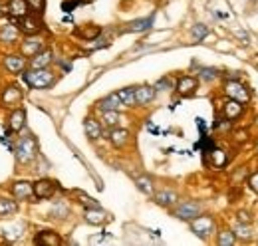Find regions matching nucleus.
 <instances>
[{
    "mask_svg": "<svg viewBox=\"0 0 258 246\" xmlns=\"http://www.w3.org/2000/svg\"><path fill=\"white\" fill-rule=\"evenodd\" d=\"M24 82L34 90H48L56 84V74L50 68H30L24 72Z\"/></svg>",
    "mask_w": 258,
    "mask_h": 246,
    "instance_id": "obj_1",
    "label": "nucleus"
},
{
    "mask_svg": "<svg viewBox=\"0 0 258 246\" xmlns=\"http://www.w3.org/2000/svg\"><path fill=\"white\" fill-rule=\"evenodd\" d=\"M14 155H16V161L26 165L36 159L38 155V143H36V137L34 135H24L18 139L16 147H14Z\"/></svg>",
    "mask_w": 258,
    "mask_h": 246,
    "instance_id": "obj_2",
    "label": "nucleus"
},
{
    "mask_svg": "<svg viewBox=\"0 0 258 246\" xmlns=\"http://www.w3.org/2000/svg\"><path fill=\"white\" fill-rule=\"evenodd\" d=\"M18 30H22L26 36H38L44 30V22L40 18V14H26L22 18H18Z\"/></svg>",
    "mask_w": 258,
    "mask_h": 246,
    "instance_id": "obj_3",
    "label": "nucleus"
},
{
    "mask_svg": "<svg viewBox=\"0 0 258 246\" xmlns=\"http://www.w3.org/2000/svg\"><path fill=\"white\" fill-rule=\"evenodd\" d=\"M191 230H193L197 236H201V238H209L213 232H215V220L211 218V216L207 215H199L197 218L191 220Z\"/></svg>",
    "mask_w": 258,
    "mask_h": 246,
    "instance_id": "obj_4",
    "label": "nucleus"
},
{
    "mask_svg": "<svg viewBox=\"0 0 258 246\" xmlns=\"http://www.w3.org/2000/svg\"><path fill=\"white\" fill-rule=\"evenodd\" d=\"M225 93L230 99H238L240 103H246L250 99V92L244 84H240L238 80H228L225 84Z\"/></svg>",
    "mask_w": 258,
    "mask_h": 246,
    "instance_id": "obj_5",
    "label": "nucleus"
},
{
    "mask_svg": "<svg viewBox=\"0 0 258 246\" xmlns=\"http://www.w3.org/2000/svg\"><path fill=\"white\" fill-rule=\"evenodd\" d=\"M173 215L177 216V218H181V220H193L197 216L201 215V205L199 203H195V201H185V203H181L175 211H173Z\"/></svg>",
    "mask_w": 258,
    "mask_h": 246,
    "instance_id": "obj_6",
    "label": "nucleus"
},
{
    "mask_svg": "<svg viewBox=\"0 0 258 246\" xmlns=\"http://www.w3.org/2000/svg\"><path fill=\"white\" fill-rule=\"evenodd\" d=\"M34 184V197L36 199H52L58 191V183L52 179H40Z\"/></svg>",
    "mask_w": 258,
    "mask_h": 246,
    "instance_id": "obj_7",
    "label": "nucleus"
},
{
    "mask_svg": "<svg viewBox=\"0 0 258 246\" xmlns=\"http://www.w3.org/2000/svg\"><path fill=\"white\" fill-rule=\"evenodd\" d=\"M12 195L18 201H30L34 197V184L28 181H14L12 183Z\"/></svg>",
    "mask_w": 258,
    "mask_h": 246,
    "instance_id": "obj_8",
    "label": "nucleus"
},
{
    "mask_svg": "<svg viewBox=\"0 0 258 246\" xmlns=\"http://www.w3.org/2000/svg\"><path fill=\"white\" fill-rule=\"evenodd\" d=\"M107 137H109V143L115 149H123L129 143V131L123 129V127H111V131H109Z\"/></svg>",
    "mask_w": 258,
    "mask_h": 246,
    "instance_id": "obj_9",
    "label": "nucleus"
},
{
    "mask_svg": "<svg viewBox=\"0 0 258 246\" xmlns=\"http://www.w3.org/2000/svg\"><path fill=\"white\" fill-rule=\"evenodd\" d=\"M4 68L10 72V74H20L26 70V56L22 54H10L4 58Z\"/></svg>",
    "mask_w": 258,
    "mask_h": 246,
    "instance_id": "obj_10",
    "label": "nucleus"
},
{
    "mask_svg": "<svg viewBox=\"0 0 258 246\" xmlns=\"http://www.w3.org/2000/svg\"><path fill=\"white\" fill-rule=\"evenodd\" d=\"M197 78L193 76H181L179 80H177V86H175V90L181 93L183 97H187V95H193L195 90H197Z\"/></svg>",
    "mask_w": 258,
    "mask_h": 246,
    "instance_id": "obj_11",
    "label": "nucleus"
},
{
    "mask_svg": "<svg viewBox=\"0 0 258 246\" xmlns=\"http://www.w3.org/2000/svg\"><path fill=\"white\" fill-rule=\"evenodd\" d=\"M223 111H225V117L226 119H238L242 113H244V103H240L238 99H226L225 107H223Z\"/></svg>",
    "mask_w": 258,
    "mask_h": 246,
    "instance_id": "obj_12",
    "label": "nucleus"
},
{
    "mask_svg": "<svg viewBox=\"0 0 258 246\" xmlns=\"http://www.w3.org/2000/svg\"><path fill=\"white\" fill-rule=\"evenodd\" d=\"M84 216H86V222L96 224V226H99V224H105V222L109 220V215H107L105 211H101L99 207H90V209H86Z\"/></svg>",
    "mask_w": 258,
    "mask_h": 246,
    "instance_id": "obj_13",
    "label": "nucleus"
},
{
    "mask_svg": "<svg viewBox=\"0 0 258 246\" xmlns=\"http://www.w3.org/2000/svg\"><path fill=\"white\" fill-rule=\"evenodd\" d=\"M155 86H139L135 88V99H137V105H147L155 99Z\"/></svg>",
    "mask_w": 258,
    "mask_h": 246,
    "instance_id": "obj_14",
    "label": "nucleus"
},
{
    "mask_svg": "<svg viewBox=\"0 0 258 246\" xmlns=\"http://www.w3.org/2000/svg\"><path fill=\"white\" fill-rule=\"evenodd\" d=\"M153 201H155L159 207L169 209V207H173V205L179 201V197H177V193H175V191L165 189V191H159V193H155V195H153Z\"/></svg>",
    "mask_w": 258,
    "mask_h": 246,
    "instance_id": "obj_15",
    "label": "nucleus"
},
{
    "mask_svg": "<svg viewBox=\"0 0 258 246\" xmlns=\"http://www.w3.org/2000/svg\"><path fill=\"white\" fill-rule=\"evenodd\" d=\"M6 12L10 16H14V18H22V16H26L30 12V8H28V2L26 0H8Z\"/></svg>",
    "mask_w": 258,
    "mask_h": 246,
    "instance_id": "obj_16",
    "label": "nucleus"
},
{
    "mask_svg": "<svg viewBox=\"0 0 258 246\" xmlns=\"http://www.w3.org/2000/svg\"><path fill=\"white\" fill-rule=\"evenodd\" d=\"M40 50H44V42H42V38L28 36V40L22 42V56H26V58H32L34 54H38Z\"/></svg>",
    "mask_w": 258,
    "mask_h": 246,
    "instance_id": "obj_17",
    "label": "nucleus"
},
{
    "mask_svg": "<svg viewBox=\"0 0 258 246\" xmlns=\"http://www.w3.org/2000/svg\"><path fill=\"white\" fill-rule=\"evenodd\" d=\"M2 101H4L8 107H16V105H20V101H22V90H18L16 86H8V88H4V92H2Z\"/></svg>",
    "mask_w": 258,
    "mask_h": 246,
    "instance_id": "obj_18",
    "label": "nucleus"
},
{
    "mask_svg": "<svg viewBox=\"0 0 258 246\" xmlns=\"http://www.w3.org/2000/svg\"><path fill=\"white\" fill-rule=\"evenodd\" d=\"M96 107L99 111H111V109H119V107H123V103H121V99H119V95L117 92L115 93H109L107 97H103V99H99L96 103Z\"/></svg>",
    "mask_w": 258,
    "mask_h": 246,
    "instance_id": "obj_19",
    "label": "nucleus"
},
{
    "mask_svg": "<svg viewBox=\"0 0 258 246\" xmlns=\"http://www.w3.org/2000/svg\"><path fill=\"white\" fill-rule=\"evenodd\" d=\"M24 125H26V111L18 107V109H14V111L10 113L8 129H10V131H14V133H18V131H22V129H24Z\"/></svg>",
    "mask_w": 258,
    "mask_h": 246,
    "instance_id": "obj_20",
    "label": "nucleus"
},
{
    "mask_svg": "<svg viewBox=\"0 0 258 246\" xmlns=\"http://www.w3.org/2000/svg\"><path fill=\"white\" fill-rule=\"evenodd\" d=\"M52 60H54V52L44 48L30 58V68H48L52 64Z\"/></svg>",
    "mask_w": 258,
    "mask_h": 246,
    "instance_id": "obj_21",
    "label": "nucleus"
},
{
    "mask_svg": "<svg viewBox=\"0 0 258 246\" xmlns=\"http://www.w3.org/2000/svg\"><path fill=\"white\" fill-rule=\"evenodd\" d=\"M84 131H86V135H88L90 141H97V139L101 137V133H103V127H101V123L96 121L94 117H86V121H84Z\"/></svg>",
    "mask_w": 258,
    "mask_h": 246,
    "instance_id": "obj_22",
    "label": "nucleus"
},
{
    "mask_svg": "<svg viewBox=\"0 0 258 246\" xmlns=\"http://www.w3.org/2000/svg\"><path fill=\"white\" fill-rule=\"evenodd\" d=\"M34 242L36 244H46V246H58L62 244V238L56 232H52V230H42V232H38L34 236Z\"/></svg>",
    "mask_w": 258,
    "mask_h": 246,
    "instance_id": "obj_23",
    "label": "nucleus"
},
{
    "mask_svg": "<svg viewBox=\"0 0 258 246\" xmlns=\"http://www.w3.org/2000/svg\"><path fill=\"white\" fill-rule=\"evenodd\" d=\"M153 26V18H141V20H133L121 28V34H129V32H145Z\"/></svg>",
    "mask_w": 258,
    "mask_h": 246,
    "instance_id": "obj_24",
    "label": "nucleus"
},
{
    "mask_svg": "<svg viewBox=\"0 0 258 246\" xmlns=\"http://www.w3.org/2000/svg\"><path fill=\"white\" fill-rule=\"evenodd\" d=\"M18 40V28L14 24H6L0 28V42L2 44H14Z\"/></svg>",
    "mask_w": 258,
    "mask_h": 246,
    "instance_id": "obj_25",
    "label": "nucleus"
},
{
    "mask_svg": "<svg viewBox=\"0 0 258 246\" xmlns=\"http://www.w3.org/2000/svg\"><path fill=\"white\" fill-rule=\"evenodd\" d=\"M18 213V203L12 201V199H6V197H0V218L10 215H16Z\"/></svg>",
    "mask_w": 258,
    "mask_h": 246,
    "instance_id": "obj_26",
    "label": "nucleus"
},
{
    "mask_svg": "<svg viewBox=\"0 0 258 246\" xmlns=\"http://www.w3.org/2000/svg\"><path fill=\"white\" fill-rule=\"evenodd\" d=\"M123 107H135L137 105V99H135V88H123L117 92Z\"/></svg>",
    "mask_w": 258,
    "mask_h": 246,
    "instance_id": "obj_27",
    "label": "nucleus"
},
{
    "mask_svg": "<svg viewBox=\"0 0 258 246\" xmlns=\"http://www.w3.org/2000/svg\"><path fill=\"white\" fill-rule=\"evenodd\" d=\"M135 184H137V189H139L143 195H153V193H155L153 179H151V177H147V175H141V177H137V179H135Z\"/></svg>",
    "mask_w": 258,
    "mask_h": 246,
    "instance_id": "obj_28",
    "label": "nucleus"
},
{
    "mask_svg": "<svg viewBox=\"0 0 258 246\" xmlns=\"http://www.w3.org/2000/svg\"><path fill=\"white\" fill-rule=\"evenodd\" d=\"M234 236L236 238H242V240H248L252 236V228H250V222H236V226L232 228Z\"/></svg>",
    "mask_w": 258,
    "mask_h": 246,
    "instance_id": "obj_29",
    "label": "nucleus"
},
{
    "mask_svg": "<svg viewBox=\"0 0 258 246\" xmlns=\"http://www.w3.org/2000/svg\"><path fill=\"white\" fill-rule=\"evenodd\" d=\"M101 121L105 127H117V123L121 121L117 109H111V111H101Z\"/></svg>",
    "mask_w": 258,
    "mask_h": 246,
    "instance_id": "obj_30",
    "label": "nucleus"
},
{
    "mask_svg": "<svg viewBox=\"0 0 258 246\" xmlns=\"http://www.w3.org/2000/svg\"><path fill=\"white\" fill-rule=\"evenodd\" d=\"M234 242H236V236H234V232H232V230L225 228V230H221V232H219L217 244H221V246H232Z\"/></svg>",
    "mask_w": 258,
    "mask_h": 246,
    "instance_id": "obj_31",
    "label": "nucleus"
},
{
    "mask_svg": "<svg viewBox=\"0 0 258 246\" xmlns=\"http://www.w3.org/2000/svg\"><path fill=\"white\" fill-rule=\"evenodd\" d=\"M221 74H219V70H215V68H201L199 70V78L203 80V82H213V80H217Z\"/></svg>",
    "mask_w": 258,
    "mask_h": 246,
    "instance_id": "obj_32",
    "label": "nucleus"
},
{
    "mask_svg": "<svg viewBox=\"0 0 258 246\" xmlns=\"http://www.w3.org/2000/svg\"><path fill=\"white\" fill-rule=\"evenodd\" d=\"M191 36H193V40H197V42H203V40L209 36V26H205V24H195L193 30H191Z\"/></svg>",
    "mask_w": 258,
    "mask_h": 246,
    "instance_id": "obj_33",
    "label": "nucleus"
},
{
    "mask_svg": "<svg viewBox=\"0 0 258 246\" xmlns=\"http://www.w3.org/2000/svg\"><path fill=\"white\" fill-rule=\"evenodd\" d=\"M28 2V8L32 10L34 14H44V10H46V0H26Z\"/></svg>",
    "mask_w": 258,
    "mask_h": 246,
    "instance_id": "obj_34",
    "label": "nucleus"
},
{
    "mask_svg": "<svg viewBox=\"0 0 258 246\" xmlns=\"http://www.w3.org/2000/svg\"><path fill=\"white\" fill-rule=\"evenodd\" d=\"M209 155H213V165H215V167H223V165L226 163L225 151H221V149H217V147H215Z\"/></svg>",
    "mask_w": 258,
    "mask_h": 246,
    "instance_id": "obj_35",
    "label": "nucleus"
},
{
    "mask_svg": "<svg viewBox=\"0 0 258 246\" xmlns=\"http://www.w3.org/2000/svg\"><path fill=\"white\" fill-rule=\"evenodd\" d=\"M22 226L18 224V226H10V228H2V234L6 236V238H10V240H14V238H18L20 234H22Z\"/></svg>",
    "mask_w": 258,
    "mask_h": 246,
    "instance_id": "obj_36",
    "label": "nucleus"
},
{
    "mask_svg": "<svg viewBox=\"0 0 258 246\" xmlns=\"http://www.w3.org/2000/svg\"><path fill=\"white\" fill-rule=\"evenodd\" d=\"M52 216H56V218L68 216V207H66V205H56V207L52 209Z\"/></svg>",
    "mask_w": 258,
    "mask_h": 246,
    "instance_id": "obj_37",
    "label": "nucleus"
},
{
    "mask_svg": "<svg viewBox=\"0 0 258 246\" xmlns=\"http://www.w3.org/2000/svg\"><path fill=\"white\" fill-rule=\"evenodd\" d=\"M78 197L82 199V203H84V205H88V209H90V207H99L96 199H92V197H88V195H82V193H78Z\"/></svg>",
    "mask_w": 258,
    "mask_h": 246,
    "instance_id": "obj_38",
    "label": "nucleus"
},
{
    "mask_svg": "<svg viewBox=\"0 0 258 246\" xmlns=\"http://www.w3.org/2000/svg\"><path fill=\"white\" fill-rule=\"evenodd\" d=\"M155 90H171V80H169V78H161V80L155 84Z\"/></svg>",
    "mask_w": 258,
    "mask_h": 246,
    "instance_id": "obj_39",
    "label": "nucleus"
},
{
    "mask_svg": "<svg viewBox=\"0 0 258 246\" xmlns=\"http://www.w3.org/2000/svg\"><path fill=\"white\" fill-rule=\"evenodd\" d=\"M248 184H250V189L258 195V173H254V175L248 179Z\"/></svg>",
    "mask_w": 258,
    "mask_h": 246,
    "instance_id": "obj_40",
    "label": "nucleus"
},
{
    "mask_svg": "<svg viewBox=\"0 0 258 246\" xmlns=\"http://www.w3.org/2000/svg\"><path fill=\"white\" fill-rule=\"evenodd\" d=\"M238 222H250V218L246 213H238Z\"/></svg>",
    "mask_w": 258,
    "mask_h": 246,
    "instance_id": "obj_41",
    "label": "nucleus"
}]
</instances>
